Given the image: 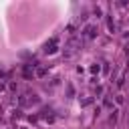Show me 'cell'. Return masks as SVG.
Returning a JSON list of instances; mask_svg holds the SVG:
<instances>
[{"mask_svg": "<svg viewBox=\"0 0 129 129\" xmlns=\"http://www.w3.org/2000/svg\"><path fill=\"white\" fill-rule=\"evenodd\" d=\"M83 34H85V38H93V36L97 34V26H93V24H89V26H85V30H83Z\"/></svg>", "mask_w": 129, "mask_h": 129, "instance_id": "6da1fadb", "label": "cell"}, {"mask_svg": "<svg viewBox=\"0 0 129 129\" xmlns=\"http://www.w3.org/2000/svg\"><path fill=\"white\" fill-rule=\"evenodd\" d=\"M56 42H58V40H56V38H52V40H50V44H46V48H44V52H48V54H52V52L56 50V48H54V46H56Z\"/></svg>", "mask_w": 129, "mask_h": 129, "instance_id": "7a4b0ae2", "label": "cell"}]
</instances>
